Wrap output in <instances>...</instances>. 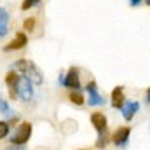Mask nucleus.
<instances>
[{
  "instance_id": "f257e3e1",
  "label": "nucleus",
  "mask_w": 150,
  "mask_h": 150,
  "mask_svg": "<svg viewBox=\"0 0 150 150\" xmlns=\"http://www.w3.org/2000/svg\"><path fill=\"white\" fill-rule=\"evenodd\" d=\"M14 68H18L21 74L25 75L32 84H35V86H40L44 82V75L40 72V68L33 61H30V59H19V61H16Z\"/></svg>"
},
{
  "instance_id": "f03ea898",
  "label": "nucleus",
  "mask_w": 150,
  "mask_h": 150,
  "mask_svg": "<svg viewBox=\"0 0 150 150\" xmlns=\"http://www.w3.org/2000/svg\"><path fill=\"white\" fill-rule=\"evenodd\" d=\"M16 91H18V100H21L25 103L32 101V98H33V84L25 75L19 77V80L16 84Z\"/></svg>"
},
{
  "instance_id": "7ed1b4c3",
  "label": "nucleus",
  "mask_w": 150,
  "mask_h": 150,
  "mask_svg": "<svg viewBox=\"0 0 150 150\" xmlns=\"http://www.w3.org/2000/svg\"><path fill=\"white\" fill-rule=\"evenodd\" d=\"M30 136H32V124L30 122H23V124L18 126L16 133L11 136V143L16 145V147H23L30 140Z\"/></svg>"
},
{
  "instance_id": "20e7f679",
  "label": "nucleus",
  "mask_w": 150,
  "mask_h": 150,
  "mask_svg": "<svg viewBox=\"0 0 150 150\" xmlns=\"http://www.w3.org/2000/svg\"><path fill=\"white\" fill-rule=\"evenodd\" d=\"M86 89H87V94H89L87 103H89L91 107H98V105H103V103H105L103 96L98 93V86H96V82H94V80H89V82H87V86H86Z\"/></svg>"
},
{
  "instance_id": "39448f33",
  "label": "nucleus",
  "mask_w": 150,
  "mask_h": 150,
  "mask_svg": "<svg viewBox=\"0 0 150 150\" xmlns=\"http://www.w3.org/2000/svg\"><path fill=\"white\" fill-rule=\"evenodd\" d=\"M63 86L65 87H68V89H79L80 87V79H79V68H75L72 67L70 70H68V74L65 75V82H63Z\"/></svg>"
},
{
  "instance_id": "423d86ee",
  "label": "nucleus",
  "mask_w": 150,
  "mask_h": 150,
  "mask_svg": "<svg viewBox=\"0 0 150 150\" xmlns=\"http://www.w3.org/2000/svg\"><path fill=\"white\" fill-rule=\"evenodd\" d=\"M129 134H131V127H120V129H117L112 136L113 145H117V147H126V143H127V140H129Z\"/></svg>"
},
{
  "instance_id": "0eeeda50",
  "label": "nucleus",
  "mask_w": 150,
  "mask_h": 150,
  "mask_svg": "<svg viewBox=\"0 0 150 150\" xmlns=\"http://www.w3.org/2000/svg\"><path fill=\"white\" fill-rule=\"evenodd\" d=\"M28 44V37H26V33H16V37H14V40L12 42H9L5 47H4V51H16V49H23L25 45Z\"/></svg>"
},
{
  "instance_id": "6e6552de",
  "label": "nucleus",
  "mask_w": 150,
  "mask_h": 150,
  "mask_svg": "<svg viewBox=\"0 0 150 150\" xmlns=\"http://www.w3.org/2000/svg\"><path fill=\"white\" fill-rule=\"evenodd\" d=\"M91 124L96 127L98 134L100 133H105L107 131V117H105V113H101V112L91 113Z\"/></svg>"
},
{
  "instance_id": "1a4fd4ad",
  "label": "nucleus",
  "mask_w": 150,
  "mask_h": 150,
  "mask_svg": "<svg viewBox=\"0 0 150 150\" xmlns=\"http://www.w3.org/2000/svg\"><path fill=\"white\" fill-rule=\"evenodd\" d=\"M120 110H122V117H124L126 120H131V119L136 115V112L140 110V103L134 101V100H133V101H126Z\"/></svg>"
},
{
  "instance_id": "9d476101",
  "label": "nucleus",
  "mask_w": 150,
  "mask_h": 150,
  "mask_svg": "<svg viewBox=\"0 0 150 150\" xmlns=\"http://www.w3.org/2000/svg\"><path fill=\"white\" fill-rule=\"evenodd\" d=\"M124 87L122 86H117L112 91V107L113 108H122V105L126 103L124 101Z\"/></svg>"
},
{
  "instance_id": "9b49d317",
  "label": "nucleus",
  "mask_w": 150,
  "mask_h": 150,
  "mask_svg": "<svg viewBox=\"0 0 150 150\" xmlns=\"http://www.w3.org/2000/svg\"><path fill=\"white\" fill-rule=\"evenodd\" d=\"M19 77H21V75L18 74V72H9V74L5 75V84L9 86V89H12V87H16V84H18V80H19Z\"/></svg>"
},
{
  "instance_id": "f8f14e48",
  "label": "nucleus",
  "mask_w": 150,
  "mask_h": 150,
  "mask_svg": "<svg viewBox=\"0 0 150 150\" xmlns=\"http://www.w3.org/2000/svg\"><path fill=\"white\" fill-rule=\"evenodd\" d=\"M70 101L77 107H80V105H84V96L79 91H74V93H70Z\"/></svg>"
},
{
  "instance_id": "ddd939ff",
  "label": "nucleus",
  "mask_w": 150,
  "mask_h": 150,
  "mask_svg": "<svg viewBox=\"0 0 150 150\" xmlns=\"http://www.w3.org/2000/svg\"><path fill=\"white\" fill-rule=\"evenodd\" d=\"M9 131H11V126L7 120H0V140L7 138L9 136Z\"/></svg>"
},
{
  "instance_id": "4468645a",
  "label": "nucleus",
  "mask_w": 150,
  "mask_h": 150,
  "mask_svg": "<svg viewBox=\"0 0 150 150\" xmlns=\"http://www.w3.org/2000/svg\"><path fill=\"white\" fill-rule=\"evenodd\" d=\"M107 143H108V140H107V131H105V133H100V134H98L96 147H98V149H105V147H107Z\"/></svg>"
},
{
  "instance_id": "2eb2a0df",
  "label": "nucleus",
  "mask_w": 150,
  "mask_h": 150,
  "mask_svg": "<svg viewBox=\"0 0 150 150\" xmlns=\"http://www.w3.org/2000/svg\"><path fill=\"white\" fill-rule=\"evenodd\" d=\"M35 25H37V21H35L33 18H28V19H25V23H23V28H25L26 32H33Z\"/></svg>"
},
{
  "instance_id": "dca6fc26",
  "label": "nucleus",
  "mask_w": 150,
  "mask_h": 150,
  "mask_svg": "<svg viewBox=\"0 0 150 150\" xmlns=\"http://www.w3.org/2000/svg\"><path fill=\"white\" fill-rule=\"evenodd\" d=\"M38 4H40V0H23L21 9H23V11H28V9H32L33 5H38Z\"/></svg>"
},
{
  "instance_id": "f3484780",
  "label": "nucleus",
  "mask_w": 150,
  "mask_h": 150,
  "mask_svg": "<svg viewBox=\"0 0 150 150\" xmlns=\"http://www.w3.org/2000/svg\"><path fill=\"white\" fill-rule=\"evenodd\" d=\"M0 112L4 113V115H12V110L9 108V105H7L5 100H0Z\"/></svg>"
},
{
  "instance_id": "a211bd4d",
  "label": "nucleus",
  "mask_w": 150,
  "mask_h": 150,
  "mask_svg": "<svg viewBox=\"0 0 150 150\" xmlns=\"http://www.w3.org/2000/svg\"><path fill=\"white\" fill-rule=\"evenodd\" d=\"M7 21H9V12H7V9H5V7H0V23L7 25Z\"/></svg>"
},
{
  "instance_id": "6ab92c4d",
  "label": "nucleus",
  "mask_w": 150,
  "mask_h": 150,
  "mask_svg": "<svg viewBox=\"0 0 150 150\" xmlns=\"http://www.w3.org/2000/svg\"><path fill=\"white\" fill-rule=\"evenodd\" d=\"M7 25H4V23H0V37H5L7 35Z\"/></svg>"
},
{
  "instance_id": "aec40b11",
  "label": "nucleus",
  "mask_w": 150,
  "mask_h": 150,
  "mask_svg": "<svg viewBox=\"0 0 150 150\" xmlns=\"http://www.w3.org/2000/svg\"><path fill=\"white\" fill-rule=\"evenodd\" d=\"M142 0H129V5H138Z\"/></svg>"
},
{
  "instance_id": "412c9836",
  "label": "nucleus",
  "mask_w": 150,
  "mask_h": 150,
  "mask_svg": "<svg viewBox=\"0 0 150 150\" xmlns=\"http://www.w3.org/2000/svg\"><path fill=\"white\" fill-rule=\"evenodd\" d=\"M147 103H150V87L147 89Z\"/></svg>"
},
{
  "instance_id": "4be33fe9",
  "label": "nucleus",
  "mask_w": 150,
  "mask_h": 150,
  "mask_svg": "<svg viewBox=\"0 0 150 150\" xmlns=\"http://www.w3.org/2000/svg\"><path fill=\"white\" fill-rule=\"evenodd\" d=\"M5 150H25V149H19V147H16V145H14V147H11V149H5Z\"/></svg>"
},
{
  "instance_id": "5701e85b",
  "label": "nucleus",
  "mask_w": 150,
  "mask_h": 150,
  "mask_svg": "<svg viewBox=\"0 0 150 150\" xmlns=\"http://www.w3.org/2000/svg\"><path fill=\"white\" fill-rule=\"evenodd\" d=\"M79 150H89V149H79Z\"/></svg>"
},
{
  "instance_id": "b1692460",
  "label": "nucleus",
  "mask_w": 150,
  "mask_h": 150,
  "mask_svg": "<svg viewBox=\"0 0 150 150\" xmlns=\"http://www.w3.org/2000/svg\"><path fill=\"white\" fill-rule=\"evenodd\" d=\"M147 4H150V0H147Z\"/></svg>"
}]
</instances>
